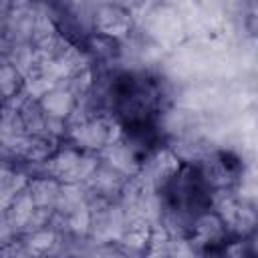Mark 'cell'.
I'll list each match as a JSON object with an SVG mask.
<instances>
[{
    "mask_svg": "<svg viewBox=\"0 0 258 258\" xmlns=\"http://www.w3.org/2000/svg\"><path fill=\"white\" fill-rule=\"evenodd\" d=\"M155 97L153 89L145 85V79H137L133 75H125L121 79L117 87V105L129 127L143 129L149 123V117L155 111Z\"/></svg>",
    "mask_w": 258,
    "mask_h": 258,
    "instance_id": "6da1fadb",
    "label": "cell"
}]
</instances>
